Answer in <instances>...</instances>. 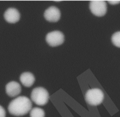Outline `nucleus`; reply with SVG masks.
<instances>
[{"instance_id": "nucleus-1", "label": "nucleus", "mask_w": 120, "mask_h": 117, "mask_svg": "<svg viewBox=\"0 0 120 117\" xmlns=\"http://www.w3.org/2000/svg\"><path fill=\"white\" fill-rule=\"evenodd\" d=\"M32 108L31 101L27 97L20 96L13 100L9 104L8 110L10 114L22 116L27 114Z\"/></svg>"}, {"instance_id": "nucleus-2", "label": "nucleus", "mask_w": 120, "mask_h": 117, "mask_svg": "<svg viewBox=\"0 0 120 117\" xmlns=\"http://www.w3.org/2000/svg\"><path fill=\"white\" fill-rule=\"evenodd\" d=\"M30 97L32 101L36 104L43 106L47 103L49 95L45 88L42 87H38L32 90Z\"/></svg>"}, {"instance_id": "nucleus-3", "label": "nucleus", "mask_w": 120, "mask_h": 117, "mask_svg": "<svg viewBox=\"0 0 120 117\" xmlns=\"http://www.w3.org/2000/svg\"><path fill=\"white\" fill-rule=\"evenodd\" d=\"M104 94L103 91L98 88H93L87 91L85 94L87 102L92 106H97L103 101Z\"/></svg>"}, {"instance_id": "nucleus-4", "label": "nucleus", "mask_w": 120, "mask_h": 117, "mask_svg": "<svg viewBox=\"0 0 120 117\" xmlns=\"http://www.w3.org/2000/svg\"><path fill=\"white\" fill-rule=\"evenodd\" d=\"M90 9L91 13L98 16H104L107 11V5L104 0H93L90 3Z\"/></svg>"}, {"instance_id": "nucleus-5", "label": "nucleus", "mask_w": 120, "mask_h": 117, "mask_svg": "<svg viewBox=\"0 0 120 117\" xmlns=\"http://www.w3.org/2000/svg\"><path fill=\"white\" fill-rule=\"evenodd\" d=\"M45 40L50 46L56 47L61 45L64 42V36L60 31H52L47 34Z\"/></svg>"}, {"instance_id": "nucleus-6", "label": "nucleus", "mask_w": 120, "mask_h": 117, "mask_svg": "<svg viewBox=\"0 0 120 117\" xmlns=\"http://www.w3.org/2000/svg\"><path fill=\"white\" fill-rule=\"evenodd\" d=\"M45 19L50 22H56L60 17V12L58 8L55 6H51L46 9L44 12Z\"/></svg>"}, {"instance_id": "nucleus-7", "label": "nucleus", "mask_w": 120, "mask_h": 117, "mask_svg": "<svg viewBox=\"0 0 120 117\" xmlns=\"http://www.w3.org/2000/svg\"><path fill=\"white\" fill-rule=\"evenodd\" d=\"M4 17L7 22L14 23L20 20V14L17 9L10 8L6 10L4 14Z\"/></svg>"}, {"instance_id": "nucleus-8", "label": "nucleus", "mask_w": 120, "mask_h": 117, "mask_svg": "<svg viewBox=\"0 0 120 117\" xmlns=\"http://www.w3.org/2000/svg\"><path fill=\"white\" fill-rule=\"evenodd\" d=\"M7 94L10 97H15L19 94L21 92L20 85L16 81H10L6 86Z\"/></svg>"}, {"instance_id": "nucleus-9", "label": "nucleus", "mask_w": 120, "mask_h": 117, "mask_svg": "<svg viewBox=\"0 0 120 117\" xmlns=\"http://www.w3.org/2000/svg\"><path fill=\"white\" fill-rule=\"evenodd\" d=\"M20 80L24 86L26 87H30L34 84L35 78L34 75L31 72H25L21 75Z\"/></svg>"}, {"instance_id": "nucleus-10", "label": "nucleus", "mask_w": 120, "mask_h": 117, "mask_svg": "<svg viewBox=\"0 0 120 117\" xmlns=\"http://www.w3.org/2000/svg\"><path fill=\"white\" fill-rule=\"evenodd\" d=\"M44 110L38 107H35L30 110V117H45Z\"/></svg>"}, {"instance_id": "nucleus-11", "label": "nucleus", "mask_w": 120, "mask_h": 117, "mask_svg": "<svg viewBox=\"0 0 120 117\" xmlns=\"http://www.w3.org/2000/svg\"><path fill=\"white\" fill-rule=\"evenodd\" d=\"M111 40L114 46L120 47V31L113 33L112 36Z\"/></svg>"}, {"instance_id": "nucleus-12", "label": "nucleus", "mask_w": 120, "mask_h": 117, "mask_svg": "<svg viewBox=\"0 0 120 117\" xmlns=\"http://www.w3.org/2000/svg\"><path fill=\"white\" fill-rule=\"evenodd\" d=\"M0 117H6L5 110L1 105H0Z\"/></svg>"}, {"instance_id": "nucleus-13", "label": "nucleus", "mask_w": 120, "mask_h": 117, "mask_svg": "<svg viewBox=\"0 0 120 117\" xmlns=\"http://www.w3.org/2000/svg\"><path fill=\"white\" fill-rule=\"evenodd\" d=\"M108 2L112 5H115L117 4L120 3V0H108Z\"/></svg>"}]
</instances>
